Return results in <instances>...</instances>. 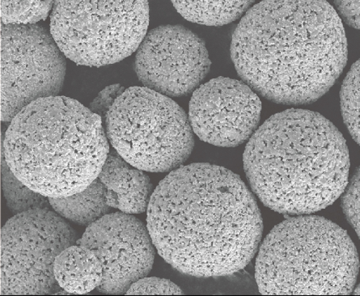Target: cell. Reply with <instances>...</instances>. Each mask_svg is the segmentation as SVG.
Instances as JSON below:
<instances>
[{"instance_id": "4", "label": "cell", "mask_w": 360, "mask_h": 296, "mask_svg": "<svg viewBox=\"0 0 360 296\" xmlns=\"http://www.w3.org/2000/svg\"><path fill=\"white\" fill-rule=\"evenodd\" d=\"M100 115L66 96L32 102L11 122L4 157L11 171L47 198L83 191L110 153Z\"/></svg>"}, {"instance_id": "11", "label": "cell", "mask_w": 360, "mask_h": 296, "mask_svg": "<svg viewBox=\"0 0 360 296\" xmlns=\"http://www.w3.org/2000/svg\"><path fill=\"white\" fill-rule=\"evenodd\" d=\"M77 244L92 250L103 267L98 289L120 295L151 271L155 249L148 229L131 214H107L88 225Z\"/></svg>"}, {"instance_id": "8", "label": "cell", "mask_w": 360, "mask_h": 296, "mask_svg": "<svg viewBox=\"0 0 360 296\" xmlns=\"http://www.w3.org/2000/svg\"><path fill=\"white\" fill-rule=\"evenodd\" d=\"M77 236L50 208L15 214L1 231V295H45L56 286L53 263Z\"/></svg>"}, {"instance_id": "19", "label": "cell", "mask_w": 360, "mask_h": 296, "mask_svg": "<svg viewBox=\"0 0 360 296\" xmlns=\"http://www.w3.org/2000/svg\"><path fill=\"white\" fill-rule=\"evenodd\" d=\"M127 295H181L182 290L168 279L142 278L127 290Z\"/></svg>"}, {"instance_id": "13", "label": "cell", "mask_w": 360, "mask_h": 296, "mask_svg": "<svg viewBox=\"0 0 360 296\" xmlns=\"http://www.w3.org/2000/svg\"><path fill=\"white\" fill-rule=\"evenodd\" d=\"M153 191L152 182L143 171L112 152L99 175L85 190L66 198H49V201L63 219L88 226L112 208L131 214L146 212Z\"/></svg>"}, {"instance_id": "6", "label": "cell", "mask_w": 360, "mask_h": 296, "mask_svg": "<svg viewBox=\"0 0 360 296\" xmlns=\"http://www.w3.org/2000/svg\"><path fill=\"white\" fill-rule=\"evenodd\" d=\"M105 133L115 152L139 170L165 173L190 157L195 139L189 118L168 96L132 87L112 101Z\"/></svg>"}, {"instance_id": "10", "label": "cell", "mask_w": 360, "mask_h": 296, "mask_svg": "<svg viewBox=\"0 0 360 296\" xmlns=\"http://www.w3.org/2000/svg\"><path fill=\"white\" fill-rule=\"evenodd\" d=\"M134 66L144 88L166 96H182L200 85L211 61L200 37L184 26L163 25L144 37Z\"/></svg>"}, {"instance_id": "9", "label": "cell", "mask_w": 360, "mask_h": 296, "mask_svg": "<svg viewBox=\"0 0 360 296\" xmlns=\"http://www.w3.org/2000/svg\"><path fill=\"white\" fill-rule=\"evenodd\" d=\"M1 25V121L9 122L32 102L60 93L67 64L43 27Z\"/></svg>"}, {"instance_id": "21", "label": "cell", "mask_w": 360, "mask_h": 296, "mask_svg": "<svg viewBox=\"0 0 360 296\" xmlns=\"http://www.w3.org/2000/svg\"><path fill=\"white\" fill-rule=\"evenodd\" d=\"M338 12L345 22L354 29H359V2L335 1Z\"/></svg>"}, {"instance_id": "7", "label": "cell", "mask_w": 360, "mask_h": 296, "mask_svg": "<svg viewBox=\"0 0 360 296\" xmlns=\"http://www.w3.org/2000/svg\"><path fill=\"white\" fill-rule=\"evenodd\" d=\"M148 23L147 1H56L51 33L73 62L102 67L137 51Z\"/></svg>"}, {"instance_id": "14", "label": "cell", "mask_w": 360, "mask_h": 296, "mask_svg": "<svg viewBox=\"0 0 360 296\" xmlns=\"http://www.w3.org/2000/svg\"><path fill=\"white\" fill-rule=\"evenodd\" d=\"M58 286L71 294H86L98 288L103 278V267L92 250L79 245L66 247L53 263Z\"/></svg>"}, {"instance_id": "18", "label": "cell", "mask_w": 360, "mask_h": 296, "mask_svg": "<svg viewBox=\"0 0 360 296\" xmlns=\"http://www.w3.org/2000/svg\"><path fill=\"white\" fill-rule=\"evenodd\" d=\"M52 1H1L4 25H34L47 18L53 8Z\"/></svg>"}, {"instance_id": "12", "label": "cell", "mask_w": 360, "mask_h": 296, "mask_svg": "<svg viewBox=\"0 0 360 296\" xmlns=\"http://www.w3.org/2000/svg\"><path fill=\"white\" fill-rule=\"evenodd\" d=\"M261 111L260 98L249 85L219 77L193 93L188 118L193 131L202 141L233 148L257 131Z\"/></svg>"}, {"instance_id": "2", "label": "cell", "mask_w": 360, "mask_h": 296, "mask_svg": "<svg viewBox=\"0 0 360 296\" xmlns=\"http://www.w3.org/2000/svg\"><path fill=\"white\" fill-rule=\"evenodd\" d=\"M340 15L326 1H265L251 8L233 37L231 55L256 93L284 105L325 95L347 61Z\"/></svg>"}, {"instance_id": "5", "label": "cell", "mask_w": 360, "mask_h": 296, "mask_svg": "<svg viewBox=\"0 0 360 296\" xmlns=\"http://www.w3.org/2000/svg\"><path fill=\"white\" fill-rule=\"evenodd\" d=\"M358 273L356 247L347 231L316 215H300L276 226L256 262L263 295H348Z\"/></svg>"}, {"instance_id": "1", "label": "cell", "mask_w": 360, "mask_h": 296, "mask_svg": "<svg viewBox=\"0 0 360 296\" xmlns=\"http://www.w3.org/2000/svg\"><path fill=\"white\" fill-rule=\"evenodd\" d=\"M148 229L159 255L176 270L207 278L248 265L263 224L254 195L238 175L191 164L172 171L153 193Z\"/></svg>"}, {"instance_id": "20", "label": "cell", "mask_w": 360, "mask_h": 296, "mask_svg": "<svg viewBox=\"0 0 360 296\" xmlns=\"http://www.w3.org/2000/svg\"><path fill=\"white\" fill-rule=\"evenodd\" d=\"M342 196V209L348 222L359 236V169L348 183Z\"/></svg>"}, {"instance_id": "17", "label": "cell", "mask_w": 360, "mask_h": 296, "mask_svg": "<svg viewBox=\"0 0 360 296\" xmlns=\"http://www.w3.org/2000/svg\"><path fill=\"white\" fill-rule=\"evenodd\" d=\"M343 121L354 141L359 143V61L354 63L341 90Z\"/></svg>"}, {"instance_id": "15", "label": "cell", "mask_w": 360, "mask_h": 296, "mask_svg": "<svg viewBox=\"0 0 360 296\" xmlns=\"http://www.w3.org/2000/svg\"><path fill=\"white\" fill-rule=\"evenodd\" d=\"M174 8L191 22L220 26L238 20L251 8V1H174Z\"/></svg>"}, {"instance_id": "3", "label": "cell", "mask_w": 360, "mask_h": 296, "mask_svg": "<svg viewBox=\"0 0 360 296\" xmlns=\"http://www.w3.org/2000/svg\"><path fill=\"white\" fill-rule=\"evenodd\" d=\"M244 167L264 205L307 214L331 205L345 191L350 155L334 124L318 112L291 109L269 118L252 134Z\"/></svg>"}, {"instance_id": "16", "label": "cell", "mask_w": 360, "mask_h": 296, "mask_svg": "<svg viewBox=\"0 0 360 296\" xmlns=\"http://www.w3.org/2000/svg\"><path fill=\"white\" fill-rule=\"evenodd\" d=\"M2 160V189L10 211L18 214L35 209L50 208L49 198L36 193L14 175Z\"/></svg>"}]
</instances>
